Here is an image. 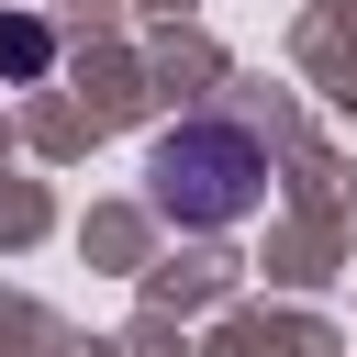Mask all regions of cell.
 Instances as JSON below:
<instances>
[{
	"instance_id": "cell-2",
	"label": "cell",
	"mask_w": 357,
	"mask_h": 357,
	"mask_svg": "<svg viewBox=\"0 0 357 357\" xmlns=\"http://www.w3.org/2000/svg\"><path fill=\"white\" fill-rule=\"evenodd\" d=\"M45 56H56V33L22 22V11H0V78H45Z\"/></svg>"
},
{
	"instance_id": "cell-1",
	"label": "cell",
	"mask_w": 357,
	"mask_h": 357,
	"mask_svg": "<svg viewBox=\"0 0 357 357\" xmlns=\"http://www.w3.org/2000/svg\"><path fill=\"white\" fill-rule=\"evenodd\" d=\"M145 190H156V212L178 223V234H223V223H245L257 201H268V145L245 134V123H178V134H156V156H145Z\"/></svg>"
}]
</instances>
